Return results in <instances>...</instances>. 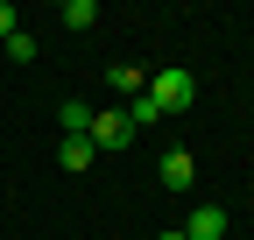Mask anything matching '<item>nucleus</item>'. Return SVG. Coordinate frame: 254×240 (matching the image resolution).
<instances>
[{"instance_id":"1","label":"nucleus","mask_w":254,"mask_h":240,"mask_svg":"<svg viewBox=\"0 0 254 240\" xmlns=\"http://www.w3.org/2000/svg\"><path fill=\"white\" fill-rule=\"evenodd\" d=\"M148 99H155V113H190L198 78H190V71H155V78H148Z\"/></svg>"},{"instance_id":"2","label":"nucleus","mask_w":254,"mask_h":240,"mask_svg":"<svg viewBox=\"0 0 254 240\" xmlns=\"http://www.w3.org/2000/svg\"><path fill=\"white\" fill-rule=\"evenodd\" d=\"M85 141L92 148H127V141H134V120H127V113H92Z\"/></svg>"},{"instance_id":"3","label":"nucleus","mask_w":254,"mask_h":240,"mask_svg":"<svg viewBox=\"0 0 254 240\" xmlns=\"http://www.w3.org/2000/svg\"><path fill=\"white\" fill-rule=\"evenodd\" d=\"M155 177H163V191H190V184H198V163H190V148H170V156L155 163Z\"/></svg>"},{"instance_id":"4","label":"nucleus","mask_w":254,"mask_h":240,"mask_svg":"<svg viewBox=\"0 0 254 240\" xmlns=\"http://www.w3.org/2000/svg\"><path fill=\"white\" fill-rule=\"evenodd\" d=\"M184 240H226V212H219V205H190Z\"/></svg>"},{"instance_id":"5","label":"nucleus","mask_w":254,"mask_h":240,"mask_svg":"<svg viewBox=\"0 0 254 240\" xmlns=\"http://www.w3.org/2000/svg\"><path fill=\"white\" fill-rule=\"evenodd\" d=\"M92 156H99V148H92L85 134H64V141H57V163H64V170H92Z\"/></svg>"},{"instance_id":"6","label":"nucleus","mask_w":254,"mask_h":240,"mask_svg":"<svg viewBox=\"0 0 254 240\" xmlns=\"http://www.w3.org/2000/svg\"><path fill=\"white\" fill-rule=\"evenodd\" d=\"M57 21H64V28H92V21H99V7H92V0H64Z\"/></svg>"},{"instance_id":"7","label":"nucleus","mask_w":254,"mask_h":240,"mask_svg":"<svg viewBox=\"0 0 254 240\" xmlns=\"http://www.w3.org/2000/svg\"><path fill=\"white\" fill-rule=\"evenodd\" d=\"M57 120H64V134H85V127H92V106H85V99H64Z\"/></svg>"},{"instance_id":"8","label":"nucleus","mask_w":254,"mask_h":240,"mask_svg":"<svg viewBox=\"0 0 254 240\" xmlns=\"http://www.w3.org/2000/svg\"><path fill=\"white\" fill-rule=\"evenodd\" d=\"M106 85H113V92H141L148 71H141V64H113V71H106Z\"/></svg>"},{"instance_id":"9","label":"nucleus","mask_w":254,"mask_h":240,"mask_svg":"<svg viewBox=\"0 0 254 240\" xmlns=\"http://www.w3.org/2000/svg\"><path fill=\"white\" fill-rule=\"evenodd\" d=\"M127 120H134V134H141V127H155V120H163V113H155V99H148V85L134 92V106H127Z\"/></svg>"},{"instance_id":"10","label":"nucleus","mask_w":254,"mask_h":240,"mask_svg":"<svg viewBox=\"0 0 254 240\" xmlns=\"http://www.w3.org/2000/svg\"><path fill=\"white\" fill-rule=\"evenodd\" d=\"M7 57H14V64H36V36H21V28H14V36H7Z\"/></svg>"},{"instance_id":"11","label":"nucleus","mask_w":254,"mask_h":240,"mask_svg":"<svg viewBox=\"0 0 254 240\" xmlns=\"http://www.w3.org/2000/svg\"><path fill=\"white\" fill-rule=\"evenodd\" d=\"M14 28H21V14H14V0H0V43L14 36Z\"/></svg>"},{"instance_id":"12","label":"nucleus","mask_w":254,"mask_h":240,"mask_svg":"<svg viewBox=\"0 0 254 240\" xmlns=\"http://www.w3.org/2000/svg\"><path fill=\"white\" fill-rule=\"evenodd\" d=\"M155 240H184V226H170V233H155Z\"/></svg>"}]
</instances>
